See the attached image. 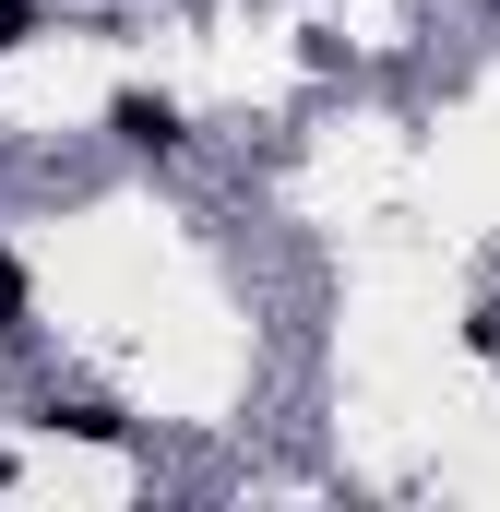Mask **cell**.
<instances>
[{"label":"cell","instance_id":"obj_1","mask_svg":"<svg viewBox=\"0 0 500 512\" xmlns=\"http://www.w3.org/2000/svg\"><path fill=\"white\" fill-rule=\"evenodd\" d=\"M120 143L167 155V143H179V108H167V96H120Z\"/></svg>","mask_w":500,"mask_h":512}]
</instances>
